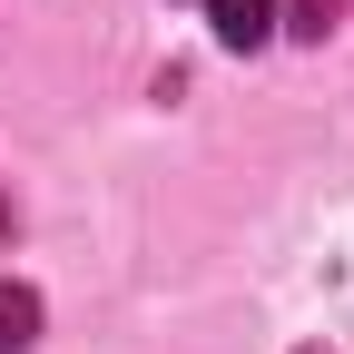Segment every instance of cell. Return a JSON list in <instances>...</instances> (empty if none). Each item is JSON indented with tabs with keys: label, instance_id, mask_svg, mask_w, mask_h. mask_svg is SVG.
<instances>
[{
	"label": "cell",
	"instance_id": "obj_2",
	"mask_svg": "<svg viewBox=\"0 0 354 354\" xmlns=\"http://www.w3.org/2000/svg\"><path fill=\"white\" fill-rule=\"evenodd\" d=\"M20 344H39V295L0 276V354H20Z\"/></svg>",
	"mask_w": 354,
	"mask_h": 354
},
{
	"label": "cell",
	"instance_id": "obj_1",
	"mask_svg": "<svg viewBox=\"0 0 354 354\" xmlns=\"http://www.w3.org/2000/svg\"><path fill=\"white\" fill-rule=\"evenodd\" d=\"M207 30L227 39V50H256V39L276 30V0H207Z\"/></svg>",
	"mask_w": 354,
	"mask_h": 354
},
{
	"label": "cell",
	"instance_id": "obj_4",
	"mask_svg": "<svg viewBox=\"0 0 354 354\" xmlns=\"http://www.w3.org/2000/svg\"><path fill=\"white\" fill-rule=\"evenodd\" d=\"M0 236H10V207H0Z\"/></svg>",
	"mask_w": 354,
	"mask_h": 354
},
{
	"label": "cell",
	"instance_id": "obj_3",
	"mask_svg": "<svg viewBox=\"0 0 354 354\" xmlns=\"http://www.w3.org/2000/svg\"><path fill=\"white\" fill-rule=\"evenodd\" d=\"M344 10H354V0H295V10H286V30H295V39H325Z\"/></svg>",
	"mask_w": 354,
	"mask_h": 354
}]
</instances>
